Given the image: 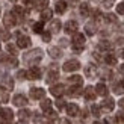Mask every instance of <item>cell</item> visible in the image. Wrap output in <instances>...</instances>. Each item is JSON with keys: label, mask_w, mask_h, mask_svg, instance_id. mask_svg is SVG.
<instances>
[{"label": "cell", "mask_w": 124, "mask_h": 124, "mask_svg": "<svg viewBox=\"0 0 124 124\" xmlns=\"http://www.w3.org/2000/svg\"><path fill=\"white\" fill-rule=\"evenodd\" d=\"M41 59H42V50H41V48H33L32 52H29V53L24 54V61H26L27 64H30V65L39 62Z\"/></svg>", "instance_id": "6da1fadb"}, {"label": "cell", "mask_w": 124, "mask_h": 124, "mask_svg": "<svg viewBox=\"0 0 124 124\" xmlns=\"http://www.w3.org/2000/svg\"><path fill=\"white\" fill-rule=\"evenodd\" d=\"M85 44V36L83 33H74L73 35V48L74 52H82Z\"/></svg>", "instance_id": "7a4b0ae2"}, {"label": "cell", "mask_w": 124, "mask_h": 124, "mask_svg": "<svg viewBox=\"0 0 124 124\" xmlns=\"http://www.w3.org/2000/svg\"><path fill=\"white\" fill-rule=\"evenodd\" d=\"M62 68H64V71H67V73H70V71H76V70H79V68H80V62L76 61V59H70V61H67V62H65Z\"/></svg>", "instance_id": "3957f363"}, {"label": "cell", "mask_w": 124, "mask_h": 124, "mask_svg": "<svg viewBox=\"0 0 124 124\" xmlns=\"http://www.w3.org/2000/svg\"><path fill=\"white\" fill-rule=\"evenodd\" d=\"M17 46L20 48H27L30 46V38L26 35H21V33H17Z\"/></svg>", "instance_id": "277c9868"}, {"label": "cell", "mask_w": 124, "mask_h": 124, "mask_svg": "<svg viewBox=\"0 0 124 124\" xmlns=\"http://www.w3.org/2000/svg\"><path fill=\"white\" fill-rule=\"evenodd\" d=\"M44 95H46V91L42 88H30V98L41 100V98H44Z\"/></svg>", "instance_id": "5b68a950"}, {"label": "cell", "mask_w": 124, "mask_h": 124, "mask_svg": "<svg viewBox=\"0 0 124 124\" xmlns=\"http://www.w3.org/2000/svg\"><path fill=\"white\" fill-rule=\"evenodd\" d=\"M12 103H14L17 108H23V106L27 104V98L23 94H17V95H14V98H12Z\"/></svg>", "instance_id": "8992f818"}, {"label": "cell", "mask_w": 124, "mask_h": 124, "mask_svg": "<svg viewBox=\"0 0 124 124\" xmlns=\"http://www.w3.org/2000/svg\"><path fill=\"white\" fill-rule=\"evenodd\" d=\"M26 76H27V79H30V80H38L39 77H41V70L38 67H32L30 70L26 73Z\"/></svg>", "instance_id": "52a82bcc"}, {"label": "cell", "mask_w": 124, "mask_h": 124, "mask_svg": "<svg viewBox=\"0 0 124 124\" xmlns=\"http://www.w3.org/2000/svg\"><path fill=\"white\" fill-rule=\"evenodd\" d=\"M0 116H2L5 121H11L14 118V112H12L9 108H2L0 109Z\"/></svg>", "instance_id": "ba28073f"}, {"label": "cell", "mask_w": 124, "mask_h": 124, "mask_svg": "<svg viewBox=\"0 0 124 124\" xmlns=\"http://www.w3.org/2000/svg\"><path fill=\"white\" fill-rule=\"evenodd\" d=\"M77 27H79L77 21L70 20V21H67V24H65V32L67 33H76L77 32Z\"/></svg>", "instance_id": "9c48e42d"}, {"label": "cell", "mask_w": 124, "mask_h": 124, "mask_svg": "<svg viewBox=\"0 0 124 124\" xmlns=\"http://www.w3.org/2000/svg\"><path fill=\"white\" fill-rule=\"evenodd\" d=\"M50 92H52L54 97H61V95L65 92V86H64V85H54V86H52Z\"/></svg>", "instance_id": "30bf717a"}, {"label": "cell", "mask_w": 124, "mask_h": 124, "mask_svg": "<svg viewBox=\"0 0 124 124\" xmlns=\"http://www.w3.org/2000/svg\"><path fill=\"white\" fill-rule=\"evenodd\" d=\"M67 114L70 115V116H76V115H79V106H77L76 103L67 104Z\"/></svg>", "instance_id": "8fae6325"}, {"label": "cell", "mask_w": 124, "mask_h": 124, "mask_svg": "<svg viewBox=\"0 0 124 124\" xmlns=\"http://www.w3.org/2000/svg\"><path fill=\"white\" fill-rule=\"evenodd\" d=\"M101 108H103L104 110H108V112H110V110H112V109L115 108V101H114L110 97H108L106 100H104V101L101 103Z\"/></svg>", "instance_id": "7c38bea8"}, {"label": "cell", "mask_w": 124, "mask_h": 124, "mask_svg": "<svg viewBox=\"0 0 124 124\" xmlns=\"http://www.w3.org/2000/svg\"><path fill=\"white\" fill-rule=\"evenodd\" d=\"M3 23H5V26H6V27H12V26H15L17 20H15V17L12 15V14H6V15H5Z\"/></svg>", "instance_id": "4fadbf2b"}, {"label": "cell", "mask_w": 124, "mask_h": 124, "mask_svg": "<svg viewBox=\"0 0 124 124\" xmlns=\"http://www.w3.org/2000/svg\"><path fill=\"white\" fill-rule=\"evenodd\" d=\"M2 86H3L5 91H12V88H14V82H12V79L9 76H6L3 79V82H2Z\"/></svg>", "instance_id": "5bb4252c"}, {"label": "cell", "mask_w": 124, "mask_h": 124, "mask_svg": "<svg viewBox=\"0 0 124 124\" xmlns=\"http://www.w3.org/2000/svg\"><path fill=\"white\" fill-rule=\"evenodd\" d=\"M83 95H85V98H86L88 101H89V100H94V98H95V89L92 88V86H88V88L85 89Z\"/></svg>", "instance_id": "9a60e30c"}, {"label": "cell", "mask_w": 124, "mask_h": 124, "mask_svg": "<svg viewBox=\"0 0 124 124\" xmlns=\"http://www.w3.org/2000/svg\"><path fill=\"white\" fill-rule=\"evenodd\" d=\"M85 74H86V77H95V74H97V67L95 65H86L85 68Z\"/></svg>", "instance_id": "2e32d148"}, {"label": "cell", "mask_w": 124, "mask_h": 124, "mask_svg": "<svg viewBox=\"0 0 124 124\" xmlns=\"http://www.w3.org/2000/svg\"><path fill=\"white\" fill-rule=\"evenodd\" d=\"M48 54H50L53 59H58V58L62 56V52H61L59 47H50V48H48Z\"/></svg>", "instance_id": "e0dca14e"}, {"label": "cell", "mask_w": 124, "mask_h": 124, "mask_svg": "<svg viewBox=\"0 0 124 124\" xmlns=\"http://www.w3.org/2000/svg\"><path fill=\"white\" fill-rule=\"evenodd\" d=\"M52 15H53V11H52V9H48V8H46V9H42V11H41V20H42V21L52 20Z\"/></svg>", "instance_id": "ac0fdd59"}, {"label": "cell", "mask_w": 124, "mask_h": 124, "mask_svg": "<svg viewBox=\"0 0 124 124\" xmlns=\"http://www.w3.org/2000/svg\"><path fill=\"white\" fill-rule=\"evenodd\" d=\"M12 15L15 17V20H21L23 15H24V9L21 8V6H15L14 11H12Z\"/></svg>", "instance_id": "d6986e66"}, {"label": "cell", "mask_w": 124, "mask_h": 124, "mask_svg": "<svg viewBox=\"0 0 124 124\" xmlns=\"http://www.w3.org/2000/svg\"><path fill=\"white\" fill-rule=\"evenodd\" d=\"M94 89H95V94H98V95H106L108 94V88H106L104 83H98Z\"/></svg>", "instance_id": "ffe728a7"}, {"label": "cell", "mask_w": 124, "mask_h": 124, "mask_svg": "<svg viewBox=\"0 0 124 124\" xmlns=\"http://www.w3.org/2000/svg\"><path fill=\"white\" fill-rule=\"evenodd\" d=\"M54 9H56L58 14H64V12L67 11V3L61 0V2H58L56 5H54Z\"/></svg>", "instance_id": "44dd1931"}, {"label": "cell", "mask_w": 124, "mask_h": 124, "mask_svg": "<svg viewBox=\"0 0 124 124\" xmlns=\"http://www.w3.org/2000/svg\"><path fill=\"white\" fill-rule=\"evenodd\" d=\"M68 82H70L71 85H74V86H80L83 83V79L80 76H71L70 79H68Z\"/></svg>", "instance_id": "7402d4cb"}, {"label": "cell", "mask_w": 124, "mask_h": 124, "mask_svg": "<svg viewBox=\"0 0 124 124\" xmlns=\"http://www.w3.org/2000/svg\"><path fill=\"white\" fill-rule=\"evenodd\" d=\"M79 11H80V15L82 17H88L89 15V5L88 3H82L80 8H79Z\"/></svg>", "instance_id": "603a6c76"}, {"label": "cell", "mask_w": 124, "mask_h": 124, "mask_svg": "<svg viewBox=\"0 0 124 124\" xmlns=\"http://www.w3.org/2000/svg\"><path fill=\"white\" fill-rule=\"evenodd\" d=\"M98 48H100V50H106V52H108V50H112L114 46L110 44L109 41H101L100 44H98Z\"/></svg>", "instance_id": "cb8c5ba5"}, {"label": "cell", "mask_w": 124, "mask_h": 124, "mask_svg": "<svg viewBox=\"0 0 124 124\" xmlns=\"http://www.w3.org/2000/svg\"><path fill=\"white\" fill-rule=\"evenodd\" d=\"M50 30H52L53 33H58L59 30H61V21H59V20L52 21V24H50Z\"/></svg>", "instance_id": "d4e9b609"}, {"label": "cell", "mask_w": 124, "mask_h": 124, "mask_svg": "<svg viewBox=\"0 0 124 124\" xmlns=\"http://www.w3.org/2000/svg\"><path fill=\"white\" fill-rule=\"evenodd\" d=\"M41 109H42V110H46V112H48V110L52 109V101L48 100V98L42 100V101H41Z\"/></svg>", "instance_id": "484cf974"}, {"label": "cell", "mask_w": 124, "mask_h": 124, "mask_svg": "<svg viewBox=\"0 0 124 124\" xmlns=\"http://www.w3.org/2000/svg\"><path fill=\"white\" fill-rule=\"evenodd\" d=\"M104 62H106L108 65H115L116 64V58L114 54H106V56H104Z\"/></svg>", "instance_id": "4316f807"}, {"label": "cell", "mask_w": 124, "mask_h": 124, "mask_svg": "<svg viewBox=\"0 0 124 124\" xmlns=\"http://www.w3.org/2000/svg\"><path fill=\"white\" fill-rule=\"evenodd\" d=\"M80 92H82V89H80V86H73V88H70V91H68V94L73 95V97H77L80 95Z\"/></svg>", "instance_id": "83f0119b"}, {"label": "cell", "mask_w": 124, "mask_h": 124, "mask_svg": "<svg viewBox=\"0 0 124 124\" xmlns=\"http://www.w3.org/2000/svg\"><path fill=\"white\" fill-rule=\"evenodd\" d=\"M85 30H86V33L88 35H94L95 33V26H94V23H88L85 26Z\"/></svg>", "instance_id": "f1b7e54d"}, {"label": "cell", "mask_w": 124, "mask_h": 124, "mask_svg": "<svg viewBox=\"0 0 124 124\" xmlns=\"http://www.w3.org/2000/svg\"><path fill=\"white\" fill-rule=\"evenodd\" d=\"M11 38V33L8 32V30H0V39H2V41H8Z\"/></svg>", "instance_id": "f546056e"}, {"label": "cell", "mask_w": 124, "mask_h": 124, "mask_svg": "<svg viewBox=\"0 0 124 124\" xmlns=\"http://www.w3.org/2000/svg\"><path fill=\"white\" fill-rule=\"evenodd\" d=\"M47 5H48V0H38V2H36V8L42 11V9L47 8Z\"/></svg>", "instance_id": "4dcf8cb0"}, {"label": "cell", "mask_w": 124, "mask_h": 124, "mask_svg": "<svg viewBox=\"0 0 124 124\" xmlns=\"http://www.w3.org/2000/svg\"><path fill=\"white\" fill-rule=\"evenodd\" d=\"M9 100V95H8V91H5V89H2L0 91V101H3V103H6Z\"/></svg>", "instance_id": "1f68e13d"}, {"label": "cell", "mask_w": 124, "mask_h": 124, "mask_svg": "<svg viewBox=\"0 0 124 124\" xmlns=\"http://www.w3.org/2000/svg\"><path fill=\"white\" fill-rule=\"evenodd\" d=\"M33 32L35 33H42V21L33 24Z\"/></svg>", "instance_id": "d6a6232c"}, {"label": "cell", "mask_w": 124, "mask_h": 124, "mask_svg": "<svg viewBox=\"0 0 124 124\" xmlns=\"http://www.w3.org/2000/svg\"><path fill=\"white\" fill-rule=\"evenodd\" d=\"M114 91H115V94H123V92H124V88H123L121 82L116 83V85H114Z\"/></svg>", "instance_id": "836d02e7"}, {"label": "cell", "mask_w": 124, "mask_h": 124, "mask_svg": "<svg viewBox=\"0 0 124 124\" xmlns=\"http://www.w3.org/2000/svg\"><path fill=\"white\" fill-rule=\"evenodd\" d=\"M29 115H30V112L24 109V110H20V112H18V118H20V120H26Z\"/></svg>", "instance_id": "e575fe53"}, {"label": "cell", "mask_w": 124, "mask_h": 124, "mask_svg": "<svg viewBox=\"0 0 124 124\" xmlns=\"http://www.w3.org/2000/svg\"><path fill=\"white\" fill-rule=\"evenodd\" d=\"M115 120H116L118 124H124V112H118L116 116H115Z\"/></svg>", "instance_id": "d590c367"}, {"label": "cell", "mask_w": 124, "mask_h": 124, "mask_svg": "<svg viewBox=\"0 0 124 124\" xmlns=\"http://www.w3.org/2000/svg\"><path fill=\"white\" fill-rule=\"evenodd\" d=\"M6 64H8L9 67H17L18 65V61L15 58H8V61H6Z\"/></svg>", "instance_id": "8d00e7d4"}, {"label": "cell", "mask_w": 124, "mask_h": 124, "mask_svg": "<svg viewBox=\"0 0 124 124\" xmlns=\"http://www.w3.org/2000/svg\"><path fill=\"white\" fill-rule=\"evenodd\" d=\"M91 112L94 114V116H100V108L95 106V104H92V106H91Z\"/></svg>", "instance_id": "74e56055"}, {"label": "cell", "mask_w": 124, "mask_h": 124, "mask_svg": "<svg viewBox=\"0 0 124 124\" xmlns=\"http://www.w3.org/2000/svg\"><path fill=\"white\" fill-rule=\"evenodd\" d=\"M6 50H8L9 53H12V54H17V47L12 46V44H8V46H6Z\"/></svg>", "instance_id": "f35d334b"}, {"label": "cell", "mask_w": 124, "mask_h": 124, "mask_svg": "<svg viewBox=\"0 0 124 124\" xmlns=\"http://www.w3.org/2000/svg\"><path fill=\"white\" fill-rule=\"evenodd\" d=\"M52 39V35L48 33V32H42V41H46V42H48Z\"/></svg>", "instance_id": "ab89813d"}, {"label": "cell", "mask_w": 124, "mask_h": 124, "mask_svg": "<svg viewBox=\"0 0 124 124\" xmlns=\"http://www.w3.org/2000/svg\"><path fill=\"white\" fill-rule=\"evenodd\" d=\"M116 12L121 15H124V3H120V5H116Z\"/></svg>", "instance_id": "60d3db41"}, {"label": "cell", "mask_w": 124, "mask_h": 124, "mask_svg": "<svg viewBox=\"0 0 124 124\" xmlns=\"http://www.w3.org/2000/svg\"><path fill=\"white\" fill-rule=\"evenodd\" d=\"M106 20H108L109 23H115V21H116V17H115L114 14H108V15H106Z\"/></svg>", "instance_id": "b9f144b4"}, {"label": "cell", "mask_w": 124, "mask_h": 124, "mask_svg": "<svg viewBox=\"0 0 124 124\" xmlns=\"http://www.w3.org/2000/svg\"><path fill=\"white\" fill-rule=\"evenodd\" d=\"M17 77H18V79H21V80H23V79H26V77H27V76H26V71L20 70V71L17 73Z\"/></svg>", "instance_id": "7bdbcfd3"}, {"label": "cell", "mask_w": 124, "mask_h": 124, "mask_svg": "<svg viewBox=\"0 0 124 124\" xmlns=\"http://www.w3.org/2000/svg\"><path fill=\"white\" fill-rule=\"evenodd\" d=\"M64 104H65V103H64V100H58V101H56L58 109H62V108H64Z\"/></svg>", "instance_id": "ee69618b"}, {"label": "cell", "mask_w": 124, "mask_h": 124, "mask_svg": "<svg viewBox=\"0 0 124 124\" xmlns=\"http://www.w3.org/2000/svg\"><path fill=\"white\" fill-rule=\"evenodd\" d=\"M8 54H5V53H0V61H3V62H6V61H8Z\"/></svg>", "instance_id": "f6af8a7d"}, {"label": "cell", "mask_w": 124, "mask_h": 124, "mask_svg": "<svg viewBox=\"0 0 124 124\" xmlns=\"http://www.w3.org/2000/svg\"><path fill=\"white\" fill-rule=\"evenodd\" d=\"M104 6H106V8H110V6H112V0H106V2H104Z\"/></svg>", "instance_id": "bcb514c9"}, {"label": "cell", "mask_w": 124, "mask_h": 124, "mask_svg": "<svg viewBox=\"0 0 124 124\" xmlns=\"http://www.w3.org/2000/svg\"><path fill=\"white\" fill-rule=\"evenodd\" d=\"M61 124H71V123L68 121V120H65V118H64V120H61Z\"/></svg>", "instance_id": "7dc6e473"}, {"label": "cell", "mask_w": 124, "mask_h": 124, "mask_svg": "<svg viewBox=\"0 0 124 124\" xmlns=\"http://www.w3.org/2000/svg\"><path fill=\"white\" fill-rule=\"evenodd\" d=\"M118 104H120V108H123V109H124V98H121Z\"/></svg>", "instance_id": "c3c4849f"}, {"label": "cell", "mask_w": 124, "mask_h": 124, "mask_svg": "<svg viewBox=\"0 0 124 124\" xmlns=\"http://www.w3.org/2000/svg\"><path fill=\"white\" fill-rule=\"evenodd\" d=\"M120 73H121V74H124V64L120 67Z\"/></svg>", "instance_id": "681fc988"}, {"label": "cell", "mask_w": 124, "mask_h": 124, "mask_svg": "<svg viewBox=\"0 0 124 124\" xmlns=\"http://www.w3.org/2000/svg\"><path fill=\"white\" fill-rule=\"evenodd\" d=\"M32 2H33V0H24V3H26V5H32Z\"/></svg>", "instance_id": "f907efd6"}, {"label": "cell", "mask_w": 124, "mask_h": 124, "mask_svg": "<svg viewBox=\"0 0 124 124\" xmlns=\"http://www.w3.org/2000/svg\"><path fill=\"white\" fill-rule=\"evenodd\" d=\"M94 124H108V121H101V123H98V121H97V123H94Z\"/></svg>", "instance_id": "816d5d0a"}, {"label": "cell", "mask_w": 124, "mask_h": 124, "mask_svg": "<svg viewBox=\"0 0 124 124\" xmlns=\"http://www.w3.org/2000/svg\"><path fill=\"white\" fill-rule=\"evenodd\" d=\"M121 58H123V59H124V50H123V52H121Z\"/></svg>", "instance_id": "f5cc1de1"}, {"label": "cell", "mask_w": 124, "mask_h": 124, "mask_svg": "<svg viewBox=\"0 0 124 124\" xmlns=\"http://www.w3.org/2000/svg\"><path fill=\"white\" fill-rule=\"evenodd\" d=\"M121 85H123V88H124V80H121Z\"/></svg>", "instance_id": "db71d44e"}, {"label": "cell", "mask_w": 124, "mask_h": 124, "mask_svg": "<svg viewBox=\"0 0 124 124\" xmlns=\"http://www.w3.org/2000/svg\"><path fill=\"white\" fill-rule=\"evenodd\" d=\"M44 124H53V123H52V121H50V123H44Z\"/></svg>", "instance_id": "11a10c76"}, {"label": "cell", "mask_w": 124, "mask_h": 124, "mask_svg": "<svg viewBox=\"0 0 124 124\" xmlns=\"http://www.w3.org/2000/svg\"><path fill=\"white\" fill-rule=\"evenodd\" d=\"M12 2H15V0H12Z\"/></svg>", "instance_id": "9f6ffc18"}]
</instances>
